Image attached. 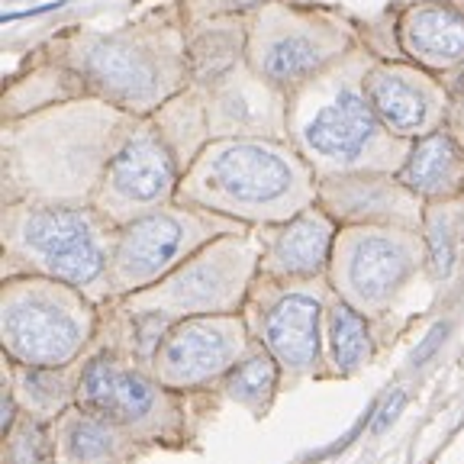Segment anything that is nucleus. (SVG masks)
<instances>
[{"label": "nucleus", "instance_id": "1", "mask_svg": "<svg viewBox=\"0 0 464 464\" xmlns=\"http://www.w3.org/2000/svg\"><path fill=\"white\" fill-rule=\"evenodd\" d=\"M142 116L94 94L72 97L4 123L7 203H78L91 207L116 149Z\"/></svg>", "mask_w": 464, "mask_h": 464}, {"label": "nucleus", "instance_id": "2", "mask_svg": "<svg viewBox=\"0 0 464 464\" xmlns=\"http://www.w3.org/2000/svg\"><path fill=\"white\" fill-rule=\"evenodd\" d=\"M58 65L72 68L87 94L136 116H155L190 81L188 20L161 4L142 20L116 29H74L52 45Z\"/></svg>", "mask_w": 464, "mask_h": 464}, {"label": "nucleus", "instance_id": "3", "mask_svg": "<svg viewBox=\"0 0 464 464\" xmlns=\"http://www.w3.org/2000/svg\"><path fill=\"white\" fill-rule=\"evenodd\" d=\"M371 55L352 49L316 78L287 94V142L313 165L319 178L352 171H400L413 142L393 136L364 91Z\"/></svg>", "mask_w": 464, "mask_h": 464}, {"label": "nucleus", "instance_id": "4", "mask_svg": "<svg viewBox=\"0 0 464 464\" xmlns=\"http://www.w3.org/2000/svg\"><path fill=\"white\" fill-rule=\"evenodd\" d=\"M319 174L287 139L223 136L194 155L178 184V203L236 223H284L316 203Z\"/></svg>", "mask_w": 464, "mask_h": 464}, {"label": "nucleus", "instance_id": "5", "mask_svg": "<svg viewBox=\"0 0 464 464\" xmlns=\"http://www.w3.org/2000/svg\"><path fill=\"white\" fill-rule=\"evenodd\" d=\"M116 226L94 207L16 200L4 210V248L29 271L84 294H110Z\"/></svg>", "mask_w": 464, "mask_h": 464}, {"label": "nucleus", "instance_id": "6", "mask_svg": "<svg viewBox=\"0 0 464 464\" xmlns=\"http://www.w3.org/2000/svg\"><path fill=\"white\" fill-rule=\"evenodd\" d=\"M355 26L326 7L268 0L246 14V62L265 84L290 94L358 49Z\"/></svg>", "mask_w": 464, "mask_h": 464}, {"label": "nucleus", "instance_id": "7", "mask_svg": "<svg viewBox=\"0 0 464 464\" xmlns=\"http://www.w3.org/2000/svg\"><path fill=\"white\" fill-rule=\"evenodd\" d=\"M94 329L87 294L65 281L29 275L7 281L0 300L4 348L23 368H65Z\"/></svg>", "mask_w": 464, "mask_h": 464}, {"label": "nucleus", "instance_id": "8", "mask_svg": "<svg viewBox=\"0 0 464 464\" xmlns=\"http://www.w3.org/2000/svg\"><path fill=\"white\" fill-rule=\"evenodd\" d=\"M261 248L242 232H226L181 261L159 284L130 294V313H149L168 326L188 316L232 313L246 300L252 275L258 271Z\"/></svg>", "mask_w": 464, "mask_h": 464}, {"label": "nucleus", "instance_id": "9", "mask_svg": "<svg viewBox=\"0 0 464 464\" xmlns=\"http://www.w3.org/2000/svg\"><path fill=\"white\" fill-rule=\"evenodd\" d=\"M226 232H239V223L190 203H165L116 229L113 255H110V290L136 294L152 287L181 261Z\"/></svg>", "mask_w": 464, "mask_h": 464}, {"label": "nucleus", "instance_id": "10", "mask_svg": "<svg viewBox=\"0 0 464 464\" xmlns=\"http://www.w3.org/2000/svg\"><path fill=\"white\" fill-rule=\"evenodd\" d=\"M422 265L420 229L352 223L339 229L329 258L333 287L364 316H381Z\"/></svg>", "mask_w": 464, "mask_h": 464}, {"label": "nucleus", "instance_id": "11", "mask_svg": "<svg viewBox=\"0 0 464 464\" xmlns=\"http://www.w3.org/2000/svg\"><path fill=\"white\" fill-rule=\"evenodd\" d=\"M181 174V159L174 155L165 132L152 116H142L130 139L110 159L91 207L120 229L165 203H174Z\"/></svg>", "mask_w": 464, "mask_h": 464}, {"label": "nucleus", "instance_id": "12", "mask_svg": "<svg viewBox=\"0 0 464 464\" xmlns=\"http://www.w3.org/2000/svg\"><path fill=\"white\" fill-rule=\"evenodd\" d=\"M248 352V329L232 313L188 316L171 323L152 358L161 387H200L229 374Z\"/></svg>", "mask_w": 464, "mask_h": 464}, {"label": "nucleus", "instance_id": "13", "mask_svg": "<svg viewBox=\"0 0 464 464\" xmlns=\"http://www.w3.org/2000/svg\"><path fill=\"white\" fill-rule=\"evenodd\" d=\"M364 91L377 120L406 142L449 126V81L410 58H374L364 74Z\"/></svg>", "mask_w": 464, "mask_h": 464}, {"label": "nucleus", "instance_id": "14", "mask_svg": "<svg viewBox=\"0 0 464 464\" xmlns=\"http://www.w3.org/2000/svg\"><path fill=\"white\" fill-rule=\"evenodd\" d=\"M190 87V84H188ZM200 101L207 136H271L287 139V94L265 84L242 62L223 78L203 87H190Z\"/></svg>", "mask_w": 464, "mask_h": 464}, {"label": "nucleus", "instance_id": "15", "mask_svg": "<svg viewBox=\"0 0 464 464\" xmlns=\"http://www.w3.org/2000/svg\"><path fill=\"white\" fill-rule=\"evenodd\" d=\"M323 316H326L323 290L313 281H287L258 304L255 326L261 345L268 348L290 377L316 371L323 352V329H319Z\"/></svg>", "mask_w": 464, "mask_h": 464}, {"label": "nucleus", "instance_id": "16", "mask_svg": "<svg viewBox=\"0 0 464 464\" xmlns=\"http://www.w3.org/2000/svg\"><path fill=\"white\" fill-rule=\"evenodd\" d=\"M316 203L345 226L371 223L420 229L426 219V200L413 188H406L397 171H352L319 178Z\"/></svg>", "mask_w": 464, "mask_h": 464}, {"label": "nucleus", "instance_id": "17", "mask_svg": "<svg viewBox=\"0 0 464 464\" xmlns=\"http://www.w3.org/2000/svg\"><path fill=\"white\" fill-rule=\"evenodd\" d=\"M335 236V219L313 203L297 217L268 226L261 239L258 271L275 281H316L329 268Z\"/></svg>", "mask_w": 464, "mask_h": 464}, {"label": "nucleus", "instance_id": "18", "mask_svg": "<svg viewBox=\"0 0 464 464\" xmlns=\"http://www.w3.org/2000/svg\"><path fill=\"white\" fill-rule=\"evenodd\" d=\"M78 397L91 413L103 416L113 426H139L155 420V413L161 410L159 381L145 377L136 368H126L110 355H97L84 364Z\"/></svg>", "mask_w": 464, "mask_h": 464}, {"label": "nucleus", "instance_id": "19", "mask_svg": "<svg viewBox=\"0 0 464 464\" xmlns=\"http://www.w3.org/2000/svg\"><path fill=\"white\" fill-rule=\"evenodd\" d=\"M397 45L403 58L435 74H451L464 65V10L422 0L397 20Z\"/></svg>", "mask_w": 464, "mask_h": 464}, {"label": "nucleus", "instance_id": "20", "mask_svg": "<svg viewBox=\"0 0 464 464\" xmlns=\"http://www.w3.org/2000/svg\"><path fill=\"white\" fill-rule=\"evenodd\" d=\"M400 181L413 188L422 200H451L464 190V145L449 126L416 139L403 168Z\"/></svg>", "mask_w": 464, "mask_h": 464}, {"label": "nucleus", "instance_id": "21", "mask_svg": "<svg viewBox=\"0 0 464 464\" xmlns=\"http://www.w3.org/2000/svg\"><path fill=\"white\" fill-rule=\"evenodd\" d=\"M326 339H329V358H333L339 374H355L374 355V342H371L364 313L335 297L326 306Z\"/></svg>", "mask_w": 464, "mask_h": 464}, {"label": "nucleus", "instance_id": "22", "mask_svg": "<svg viewBox=\"0 0 464 464\" xmlns=\"http://www.w3.org/2000/svg\"><path fill=\"white\" fill-rule=\"evenodd\" d=\"M277 371H281V364L275 362V355H271L268 348L248 352V355L226 374V393L261 413L277 387Z\"/></svg>", "mask_w": 464, "mask_h": 464}, {"label": "nucleus", "instance_id": "23", "mask_svg": "<svg viewBox=\"0 0 464 464\" xmlns=\"http://www.w3.org/2000/svg\"><path fill=\"white\" fill-rule=\"evenodd\" d=\"M110 426H113V422L97 413L72 416L65 432H62L68 464H110L113 449H116V435Z\"/></svg>", "mask_w": 464, "mask_h": 464}, {"label": "nucleus", "instance_id": "24", "mask_svg": "<svg viewBox=\"0 0 464 464\" xmlns=\"http://www.w3.org/2000/svg\"><path fill=\"white\" fill-rule=\"evenodd\" d=\"M422 226H426V258L432 265V275L445 281L455 271V232H451L449 200H435Z\"/></svg>", "mask_w": 464, "mask_h": 464}, {"label": "nucleus", "instance_id": "25", "mask_svg": "<svg viewBox=\"0 0 464 464\" xmlns=\"http://www.w3.org/2000/svg\"><path fill=\"white\" fill-rule=\"evenodd\" d=\"M52 371L55 368H29V364L23 371V391L29 393L33 403L43 406V410H58L68 397L62 377H55Z\"/></svg>", "mask_w": 464, "mask_h": 464}, {"label": "nucleus", "instance_id": "26", "mask_svg": "<svg viewBox=\"0 0 464 464\" xmlns=\"http://www.w3.org/2000/svg\"><path fill=\"white\" fill-rule=\"evenodd\" d=\"M261 4H268V0H181V14L190 26V23L213 20V16H246Z\"/></svg>", "mask_w": 464, "mask_h": 464}, {"label": "nucleus", "instance_id": "27", "mask_svg": "<svg viewBox=\"0 0 464 464\" xmlns=\"http://www.w3.org/2000/svg\"><path fill=\"white\" fill-rule=\"evenodd\" d=\"M45 458V432L33 422L10 445V464H43Z\"/></svg>", "mask_w": 464, "mask_h": 464}, {"label": "nucleus", "instance_id": "28", "mask_svg": "<svg viewBox=\"0 0 464 464\" xmlns=\"http://www.w3.org/2000/svg\"><path fill=\"white\" fill-rule=\"evenodd\" d=\"M403 406H406V393L403 391H393L391 397L381 403V410H377V416H374V426H371V432L374 435H381V432H387V429L397 422V416L403 413Z\"/></svg>", "mask_w": 464, "mask_h": 464}, {"label": "nucleus", "instance_id": "29", "mask_svg": "<svg viewBox=\"0 0 464 464\" xmlns=\"http://www.w3.org/2000/svg\"><path fill=\"white\" fill-rule=\"evenodd\" d=\"M445 335H449V323H435V326L426 333V339H422L420 345H416V352H413V368H420V364H426L429 358L435 355V348L442 345Z\"/></svg>", "mask_w": 464, "mask_h": 464}, {"label": "nucleus", "instance_id": "30", "mask_svg": "<svg viewBox=\"0 0 464 464\" xmlns=\"http://www.w3.org/2000/svg\"><path fill=\"white\" fill-rule=\"evenodd\" d=\"M14 416H16V403H14V393H4V403H0V429L10 432L14 429Z\"/></svg>", "mask_w": 464, "mask_h": 464}, {"label": "nucleus", "instance_id": "31", "mask_svg": "<svg viewBox=\"0 0 464 464\" xmlns=\"http://www.w3.org/2000/svg\"><path fill=\"white\" fill-rule=\"evenodd\" d=\"M7 4H10V0H7Z\"/></svg>", "mask_w": 464, "mask_h": 464}]
</instances>
